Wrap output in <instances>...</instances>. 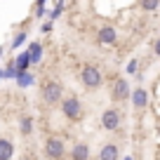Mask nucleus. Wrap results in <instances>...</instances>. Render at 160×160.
I'll return each instance as SVG.
<instances>
[{
    "label": "nucleus",
    "instance_id": "11",
    "mask_svg": "<svg viewBox=\"0 0 160 160\" xmlns=\"http://www.w3.org/2000/svg\"><path fill=\"white\" fill-rule=\"evenodd\" d=\"M99 160H118V146L115 144H106L99 151Z\"/></svg>",
    "mask_w": 160,
    "mask_h": 160
},
{
    "label": "nucleus",
    "instance_id": "14",
    "mask_svg": "<svg viewBox=\"0 0 160 160\" xmlns=\"http://www.w3.org/2000/svg\"><path fill=\"white\" fill-rule=\"evenodd\" d=\"M28 54H31V64H38L40 57H42V47H40V42H33V45H31Z\"/></svg>",
    "mask_w": 160,
    "mask_h": 160
},
{
    "label": "nucleus",
    "instance_id": "21",
    "mask_svg": "<svg viewBox=\"0 0 160 160\" xmlns=\"http://www.w3.org/2000/svg\"><path fill=\"white\" fill-rule=\"evenodd\" d=\"M0 54H2V47H0Z\"/></svg>",
    "mask_w": 160,
    "mask_h": 160
},
{
    "label": "nucleus",
    "instance_id": "7",
    "mask_svg": "<svg viewBox=\"0 0 160 160\" xmlns=\"http://www.w3.org/2000/svg\"><path fill=\"white\" fill-rule=\"evenodd\" d=\"M132 104H134L137 111L146 108V104H148V92H146L144 87H137V90H132Z\"/></svg>",
    "mask_w": 160,
    "mask_h": 160
},
{
    "label": "nucleus",
    "instance_id": "16",
    "mask_svg": "<svg viewBox=\"0 0 160 160\" xmlns=\"http://www.w3.org/2000/svg\"><path fill=\"white\" fill-rule=\"evenodd\" d=\"M61 10H64V2H57V5H54V12L50 14V19H57V17L61 14Z\"/></svg>",
    "mask_w": 160,
    "mask_h": 160
},
{
    "label": "nucleus",
    "instance_id": "1",
    "mask_svg": "<svg viewBox=\"0 0 160 160\" xmlns=\"http://www.w3.org/2000/svg\"><path fill=\"white\" fill-rule=\"evenodd\" d=\"M61 111H64V115L68 120H73V122L82 120V115H85L82 104H80L78 97H66V99H61Z\"/></svg>",
    "mask_w": 160,
    "mask_h": 160
},
{
    "label": "nucleus",
    "instance_id": "5",
    "mask_svg": "<svg viewBox=\"0 0 160 160\" xmlns=\"http://www.w3.org/2000/svg\"><path fill=\"white\" fill-rule=\"evenodd\" d=\"M111 97H113V101H127V99L132 97L130 85H127L125 78H118V80L113 82V92H111Z\"/></svg>",
    "mask_w": 160,
    "mask_h": 160
},
{
    "label": "nucleus",
    "instance_id": "9",
    "mask_svg": "<svg viewBox=\"0 0 160 160\" xmlns=\"http://www.w3.org/2000/svg\"><path fill=\"white\" fill-rule=\"evenodd\" d=\"M90 158V146L87 144H75L71 151V160H87Z\"/></svg>",
    "mask_w": 160,
    "mask_h": 160
},
{
    "label": "nucleus",
    "instance_id": "12",
    "mask_svg": "<svg viewBox=\"0 0 160 160\" xmlns=\"http://www.w3.org/2000/svg\"><path fill=\"white\" fill-rule=\"evenodd\" d=\"M14 66H17V71H19V73H26V68L31 66V54H28V52H21V54L17 57Z\"/></svg>",
    "mask_w": 160,
    "mask_h": 160
},
{
    "label": "nucleus",
    "instance_id": "17",
    "mask_svg": "<svg viewBox=\"0 0 160 160\" xmlns=\"http://www.w3.org/2000/svg\"><path fill=\"white\" fill-rule=\"evenodd\" d=\"M137 66H139V61H137V59H132L130 64H127V73H134V71H137Z\"/></svg>",
    "mask_w": 160,
    "mask_h": 160
},
{
    "label": "nucleus",
    "instance_id": "2",
    "mask_svg": "<svg viewBox=\"0 0 160 160\" xmlns=\"http://www.w3.org/2000/svg\"><path fill=\"white\" fill-rule=\"evenodd\" d=\"M80 80H82V85H85V87L97 90L104 78H101V71L97 68V66H82V71H80Z\"/></svg>",
    "mask_w": 160,
    "mask_h": 160
},
{
    "label": "nucleus",
    "instance_id": "18",
    "mask_svg": "<svg viewBox=\"0 0 160 160\" xmlns=\"http://www.w3.org/2000/svg\"><path fill=\"white\" fill-rule=\"evenodd\" d=\"M141 7H144V10H158V2H141Z\"/></svg>",
    "mask_w": 160,
    "mask_h": 160
},
{
    "label": "nucleus",
    "instance_id": "20",
    "mask_svg": "<svg viewBox=\"0 0 160 160\" xmlns=\"http://www.w3.org/2000/svg\"><path fill=\"white\" fill-rule=\"evenodd\" d=\"M153 50H155V54H158V57H160V38H158V40H155V45H153Z\"/></svg>",
    "mask_w": 160,
    "mask_h": 160
},
{
    "label": "nucleus",
    "instance_id": "13",
    "mask_svg": "<svg viewBox=\"0 0 160 160\" xmlns=\"http://www.w3.org/2000/svg\"><path fill=\"white\" fill-rule=\"evenodd\" d=\"M19 132L24 137H28V134H33V118H28V115H24V118L19 120Z\"/></svg>",
    "mask_w": 160,
    "mask_h": 160
},
{
    "label": "nucleus",
    "instance_id": "4",
    "mask_svg": "<svg viewBox=\"0 0 160 160\" xmlns=\"http://www.w3.org/2000/svg\"><path fill=\"white\" fill-rule=\"evenodd\" d=\"M64 153H66V146H64L61 139L50 137V139L45 141V155L50 160H64Z\"/></svg>",
    "mask_w": 160,
    "mask_h": 160
},
{
    "label": "nucleus",
    "instance_id": "10",
    "mask_svg": "<svg viewBox=\"0 0 160 160\" xmlns=\"http://www.w3.org/2000/svg\"><path fill=\"white\" fill-rule=\"evenodd\" d=\"M14 155V144L10 139H0V160H12Z\"/></svg>",
    "mask_w": 160,
    "mask_h": 160
},
{
    "label": "nucleus",
    "instance_id": "22",
    "mask_svg": "<svg viewBox=\"0 0 160 160\" xmlns=\"http://www.w3.org/2000/svg\"><path fill=\"white\" fill-rule=\"evenodd\" d=\"M125 160H132V158H125Z\"/></svg>",
    "mask_w": 160,
    "mask_h": 160
},
{
    "label": "nucleus",
    "instance_id": "23",
    "mask_svg": "<svg viewBox=\"0 0 160 160\" xmlns=\"http://www.w3.org/2000/svg\"><path fill=\"white\" fill-rule=\"evenodd\" d=\"M24 160H31V158H24Z\"/></svg>",
    "mask_w": 160,
    "mask_h": 160
},
{
    "label": "nucleus",
    "instance_id": "15",
    "mask_svg": "<svg viewBox=\"0 0 160 160\" xmlns=\"http://www.w3.org/2000/svg\"><path fill=\"white\" fill-rule=\"evenodd\" d=\"M17 82H19L21 87H26V85H31V82H33V75H26V73H19V75H17Z\"/></svg>",
    "mask_w": 160,
    "mask_h": 160
},
{
    "label": "nucleus",
    "instance_id": "6",
    "mask_svg": "<svg viewBox=\"0 0 160 160\" xmlns=\"http://www.w3.org/2000/svg\"><path fill=\"white\" fill-rule=\"evenodd\" d=\"M120 125V111L118 108H106L101 113V127L104 130H118Z\"/></svg>",
    "mask_w": 160,
    "mask_h": 160
},
{
    "label": "nucleus",
    "instance_id": "3",
    "mask_svg": "<svg viewBox=\"0 0 160 160\" xmlns=\"http://www.w3.org/2000/svg\"><path fill=\"white\" fill-rule=\"evenodd\" d=\"M61 97H64V87L57 80H50V82L42 85V101L45 104H59Z\"/></svg>",
    "mask_w": 160,
    "mask_h": 160
},
{
    "label": "nucleus",
    "instance_id": "19",
    "mask_svg": "<svg viewBox=\"0 0 160 160\" xmlns=\"http://www.w3.org/2000/svg\"><path fill=\"white\" fill-rule=\"evenodd\" d=\"M24 35H26V33H19V35H17V38H14V47H19L21 42H24Z\"/></svg>",
    "mask_w": 160,
    "mask_h": 160
},
{
    "label": "nucleus",
    "instance_id": "8",
    "mask_svg": "<svg viewBox=\"0 0 160 160\" xmlns=\"http://www.w3.org/2000/svg\"><path fill=\"white\" fill-rule=\"evenodd\" d=\"M97 40H99L101 45H113L115 40H118V33H115L113 26H104V28L99 31V35H97Z\"/></svg>",
    "mask_w": 160,
    "mask_h": 160
}]
</instances>
